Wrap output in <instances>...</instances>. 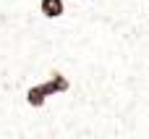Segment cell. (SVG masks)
<instances>
[{"mask_svg": "<svg viewBox=\"0 0 149 139\" xmlns=\"http://www.w3.org/2000/svg\"><path fill=\"white\" fill-rule=\"evenodd\" d=\"M45 89H47V95H63V92L71 89V81H68L60 71H52L50 79L45 81Z\"/></svg>", "mask_w": 149, "mask_h": 139, "instance_id": "6da1fadb", "label": "cell"}, {"mask_svg": "<svg viewBox=\"0 0 149 139\" xmlns=\"http://www.w3.org/2000/svg\"><path fill=\"white\" fill-rule=\"evenodd\" d=\"M47 97H50V95H47L45 84H31V87L26 89V95H24V100H26L29 108H42Z\"/></svg>", "mask_w": 149, "mask_h": 139, "instance_id": "7a4b0ae2", "label": "cell"}, {"mask_svg": "<svg viewBox=\"0 0 149 139\" xmlns=\"http://www.w3.org/2000/svg\"><path fill=\"white\" fill-rule=\"evenodd\" d=\"M39 11L45 18H60L65 13V0H39Z\"/></svg>", "mask_w": 149, "mask_h": 139, "instance_id": "3957f363", "label": "cell"}]
</instances>
